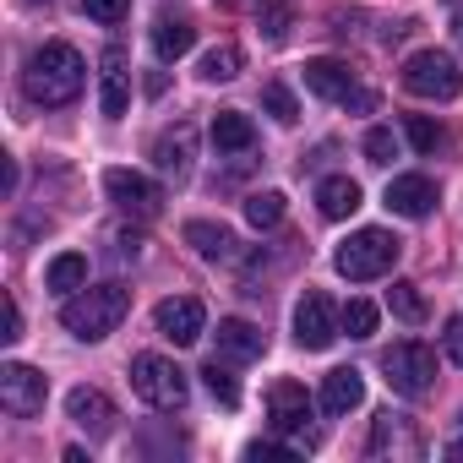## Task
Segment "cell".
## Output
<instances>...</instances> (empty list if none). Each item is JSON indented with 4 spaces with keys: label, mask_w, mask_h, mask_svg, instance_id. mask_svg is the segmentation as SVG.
Wrapping results in <instances>:
<instances>
[{
    "label": "cell",
    "mask_w": 463,
    "mask_h": 463,
    "mask_svg": "<svg viewBox=\"0 0 463 463\" xmlns=\"http://www.w3.org/2000/svg\"><path fill=\"white\" fill-rule=\"evenodd\" d=\"M82 82H88V66H82V55L71 50V44H44V50H33L28 55V71H23V88H28V99L33 104H44V109H61V104H71L77 93H82Z\"/></svg>",
    "instance_id": "cell-1"
},
{
    "label": "cell",
    "mask_w": 463,
    "mask_h": 463,
    "mask_svg": "<svg viewBox=\"0 0 463 463\" xmlns=\"http://www.w3.org/2000/svg\"><path fill=\"white\" fill-rule=\"evenodd\" d=\"M126 311H131V289L126 284H82L66 306H61V327L71 333V338H82V344H99V338H109L120 322H126Z\"/></svg>",
    "instance_id": "cell-2"
},
{
    "label": "cell",
    "mask_w": 463,
    "mask_h": 463,
    "mask_svg": "<svg viewBox=\"0 0 463 463\" xmlns=\"http://www.w3.org/2000/svg\"><path fill=\"white\" fill-rule=\"evenodd\" d=\"M398 257H403V241L392 229H354V235L333 251V268L349 284H371V279H387L398 268Z\"/></svg>",
    "instance_id": "cell-3"
},
{
    "label": "cell",
    "mask_w": 463,
    "mask_h": 463,
    "mask_svg": "<svg viewBox=\"0 0 463 463\" xmlns=\"http://www.w3.org/2000/svg\"><path fill=\"white\" fill-rule=\"evenodd\" d=\"M403 88L414 93V99H458L463 93V66L447 55V50H414L409 61H403Z\"/></svg>",
    "instance_id": "cell-4"
},
{
    "label": "cell",
    "mask_w": 463,
    "mask_h": 463,
    "mask_svg": "<svg viewBox=\"0 0 463 463\" xmlns=\"http://www.w3.org/2000/svg\"><path fill=\"white\" fill-rule=\"evenodd\" d=\"M131 392L147 403V409H185V371L164 354H137L131 360Z\"/></svg>",
    "instance_id": "cell-5"
},
{
    "label": "cell",
    "mask_w": 463,
    "mask_h": 463,
    "mask_svg": "<svg viewBox=\"0 0 463 463\" xmlns=\"http://www.w3.org/2000/svg\"><path fill=\"white\" fill-rule=\"evenodd\" d=\"M382 371H387V387L403 398H425L436 387V354H430V344H414V338L392 344L382 354Z\"/></svg>",
    "instance_id": "cell-6"
},
{
    "label": "cell",
    "mask_w": 463,
    "mask_h": 463,
    "mask_svg": "<svg viewBox=\"0 0 463 463\" xmlns=\"http://www.w3.org/2000/svg\"><path fill=\"white\" fill-rule=\"evenodd\" d=\"M44 398H50V376L12 360V365H0V409L28 420V414H44Z\"/></svg>",
    "instance_id": "cell-7"
},
{
    "label": "cell",
    "mask_w": 463,
    "mask_h": 463,
    "mask_svg": "<svg viewBox=\"0 0 463 463\" xmlns=\"http://www.w3.org/2000/svg\"><path fill=\"white\" fill-rule=\"evenodd\" d=\"M153 327H158V338H169L175 349H191V344L202 338V327H207V311H202L196 295H169V300L153 311Z\"/></svg>",
    "instance_id": "cell-8"
},
{
    "label": "cell",
    "mask_w": 463,
    "mask_h": 463,
    "mask_svg": "<svg viewBox=\"0 0 463 463\" xmlns=\"http://www.w3.org/2000/svg\"><path fill=\"white\" fill-rule=\"evenodd\" d=\"M104 191H109V202L120 207V213H137V218H153L158 207H164V191L147 180V175H137V169H104Z\"/></svg>",
    "instance_id": "cell-9"
},
{
    "label": "cell",
    "mask_w": 463,
    "mask_h": 463,
    "mask_svg": "<svg viewBox=\"0 0 463 463\" xmlns=\"http://www.w3.org/2000/svg\"><path fill=\"white\" fill-rule=\"evenodd\" d=\"M338 333H344V322H338L333 300H327L322 289H311V295L295 306V338H300V349H333Z\"/></svg>",
    "instance_id": "cell-10"
},
{
    "label": "cell",
    "mask_w": 463,
    "mask_h": 463,
    "mask_svg": "<svg viewBox=\"0 0 463 463\" xmlns=\"http://www.w3.org/2000/svg\"><path fill=\"white\" fill-rule=\"evenodd\" d=\"M153 164H158V175H169L175 185L191 180V164H196V126H191V120H175L169 131H158Z\"/></svg>",
    "instance_id": "cell-11"
},
{
    "label": "cell",
    "mask_w": 463,
    "mask_h": 463,
    "mask_svg": "<svg viewBox=\"0 0 463 463\" xmlns=\"http://www.w3.org/2000/svg\"><path fill=\"white\" fill-rule=\"evenodd\" d=\"M66 414H71V425L88 430L93 441L115 430V403H109L99 387H71V392H66Z\"/></svg>",
    "instance_id": "cell-12"
},
{
    "label": "cell",
    "mask_w": 463,
    "mask_h": 463,
    "mask_svg": "<svg viewBox=\"0 0 463 463\" xmlns=\"http://www.w3.org/2000/svg\"><path fill=\"white\" fill-rule=\"evenodd\" d=\"M387 452H403V458H420V436L403 414L382 409L376 425H371V441H365V458H387Z\"/></svg>",
    "instance_id": "cell-13"
},
{
    "label": "cell",
    "mask_w": 463,
    "mask_h": 463,
    "mask_svg": "<svg viewBox=\"0 0 463 463\" xmlns=\"http://www.w3.org/2000/svg\"><path fill=\"white\" fill-rule=\"evenodd\" d=\"M387 207H392L398 218H430V207H436V180H430V175H398V180L387 185Z\"/></svg>",
    "instance_id": "cell-14"
},
{
    "label": "cell",
    "mask_w": 463,
    "mask_h": 463,
    "mask_svg": "<svg viewBox=\"0 0 463 463\" xmlns=\"http://www.w3.org/2000/svg\"><path fill=\"white\" fill-rule=\"evenodd\" d=\"M268 414H273V430H306V420H311V392L300 387V382H273V392H268Z\"/></svg>",
    "instance_id": "cell-15"
},
{
    "label": "cell",
    "mask_w": 463,
    "mask_h": 463,
    "mask_svg": "<svg viewBox=\"0 0 463 463\" xmlns=\"http://www.w3.org/2000/svg\"><path fill=\"white\" fill-rule=\"evenodd\" d=\"M185 246H191L202 262H235V257H241V241L229 235L223 223H207V218H191V223H185Z\"/></svg>",
    "instance_id": "cell-16"
},
{
    "label": "cell",
    "mask_w": 463,
    "mask_h": 463,
    "mask_svg": "<svg viewBox=\"0 0 463 463\" xmlns=\"http://www.w3.org/2000/svg\"><path fill=\"white\" fill-rule=\"evenodd\" d=\"M306 88H311L317 99H333V104H344V99L354 93V71H349V61L317 55V61H306Z\"/></svg>",
    "instance_id": "cell-17"
},
{
    "label": "cell",
    "mask_w": 463,
    "mask_h": 463,
    "mask_svg": "<svg viewBox=\"0 0 463 463\" xmlns=\"http://www.w3.org/2000/svg\"><path fill=\"white\" fill-rule=\"evenodd\" d=\"M218 349L229 360H262L268 354V333L257 322H246V317H223L218 322Z\"/></svg>",
    "instance_id": "cell-18"
},
{
    "label": "cell",
    "mask_w": 463,
    "mask_h": 463,
    "mask_svg": "<svg viewBox=\"0 0 463 463\" xmlns=\"http://www.w3.org/2000/svg\"><path fill=\"white\" fill-rule=\"evenodd\" d=\"M365 403V376L354 371V365H338V371H327L322 376V409L338 420V414H349V409H360Z\"/></svg>",
    "instance_id": "cell-19"
},
{
    "label": "cell",
    "mask_w": 463,
    "mask_h": 463,
    "mask_svg": "<svg viewBox=\"0 0 463 463\" xmlns=\"http://www.w3.org/2000/svg\"><path fill=\"white\" fill-rule=\"evenodd\" d=\"M99 109H104V120H120V115L131 109V71H126L120 50H109V55H104V88H99Z\"/></svg>",
    "instance_id": "cell-20"
},
{
    "label": "cell",
    "mask_w": 463,
    "mask_h": 463,
    "mask_svg": "<svg viewBox=\"0 0 463 463\" xmlns=\"http://www.w3.org/2000/svg\"><path fill=\"white\" fill-rule=\"evenodd\" d=\"M360 202H365V191H360V180H349V175H327L322 185H317V207H322V218H349V213H360Z\"/></svg>",
    "instance_id": "cell-21"
},
{
    "label": "cell",
    "mask_w": 463,
    "mask_h": 463,
    "mask_svg": "<svg viewBox=\"0 0 463 463\" xmlns=\"http://www.w3.org/2000/svg\"><path fill=\"white\" fill-rule=\"evenodd\" d=\"M213 147L218 153H251L257 147V126L241 109H218L213 115Z\"/></svg>",
    "instance_id": "cell-22"
},
{
    "label": "cell",
    "mask_w": 463,
    "mask_h": 463,
    "mask_svg": "<svg viewBox=\"0 0 463 463\" xmlns=\"http://www.w3.org/2000/svg\"><path fill=\"white\" fill-rule=\"evenodd\" d=\"M82 284H88V257H77V251H61L44 268V289H55V295H77Z\"/></svg>",
    "instance_id": "cell-23"
},
{
    "label": "cell",
    "mask_w": 463,
    "mask_h": 463,
    "mask_svg": "<svg viewBox=\"0 0 463 463\" xmlns=\"http://www.w3.org/2000/svg\"><path fill=\"white\" fill-rule=\"evenodd\" d=\"M191 44H196V28L180 23V17H164V23L153 28V50H158V61H180V55H191Z\"/></svg>",
    "instance_id": "cell-24"
},
{
    "label": "cell",
    "mask_w": 463,
    "mask_h": 463,
    "mask_svg": "<svg viewBox=\"0 0 463 463\" xmlns=\"http://www.w3.org/2000/svg\"><path fill=\"white\" fill-rule=\"evenodd\" d=\"M241 66H246V55H241L235 44H218V50H207V55H202V66H196V71H202V82H235V77H241Z\"/></svg>",
    "instance_id": "cell-25"
},
{
    "label": "cell",
    "mask_w": 463,
    "mask_h": 463,
    "mask_svg": "<svg viewBox=\"0 0 463 463\" xmlns=\"http://www.w3.org/2000/svg\"><path fill=\"white\" fill-rule=\"evenodd\" d=\"M284 218V191H251L246 196V223L251 229H273Z\"/></svg>",
    "instance_id": "cell-26"
},
{
    "label": "cell",
    "mask_w": 463,
    "mask_h": 463,
    "mask_svg": "<svg viewBox=\"0 0 463 463\" xmlns=\"http://www.w3.org/2000/svg\"><path fill=\"white\" fill-rule=\"evenodd\" d=\"M202 382H207V392H213L223 409H235V403H241V382H235V371H229V365H218V360H213V365L202 371Z\"/></svg>",
    "instance_id": "cell-27"
},
{
    "label": "cell",
    "mask_w": 463,
    "mask_h": 463,
    "mask_svg": "<svg viewBox=\"0 0 463 463\" xmlns=\"http://www.w3.org/2000/svg\"><path fill=\"white\" fill-rule=\"evenodd\" d=\"M262 109H268L279 126H295V120H300V104H295V93H289L284 82H268V88H262Z\"/></svg>",
    "instance_id": "cell-28"
},
{
    "label": "cell",
    "mask_w": 463,
    "mask_h": 463,
    "mask_svg": "<svg viewBox=\"0 0 463 463\" xmlns=\"http://www.w3.org/2000/svg\"><path fill=\"white\" fill-rule=\"evenodd\" d=\"M387 306H392V317H398V322H409V327H414V322H425V300H420V289H414V284H392V289H387Z\"/></svg>",
    "instance_id": "cell-29"
},
{
    "label": "cell",
    "mask_w": 463,
    "mask_h": 463,
    "mask_svg": "<svg viewBox=\"0 0 463 463\" xmlns=\"http://www.w3.org/2000/svg\"><path fill=\"white\" fill-rule=\"evenodd\" d=\"M403 137H409L414 153H436V147H441V126H436L430 115H409V120H403Z\"/></svg>",
    "instance_id": "cell-30"
},
{
    "label": "cell",
    "mask_w": 463,
    "mask_h": 463,
    "mask_svg": "<svg viewBox=\"0 0 463 463\" xmlns=\"http://www.w3.org/2000/svg\"><path fill=\"white\" fill-rule=\"evenodd\" d=\"M338 322H344L349 338H371V333H376V306H371V300H349V306L338 311Z\"/></svg>",
    "instance_id": "cell-31"
},
{
    "label": "cell",
    "mask_w": 463,
    "mask_h": 463,
    "mask_svg": "<svg viewBox=\"0 0 463 463\" xmlns=\"http://www.w3.org/2000/svg\"><path fill=\"white\" fill-rule=\"evenodd\" d=\"M365 158H371V164H392V158H398V137H392L387 126H371V131H365Z\"/></svg>",
    "instance_id": "cell-32"
},
{
    "label": "cell",
    "mask_w": 463,
    "mask_h": 463,
    "mask_svg": "<svg viewBox=\"0 0 463 463\" xmlns=\"http://www.w3.org/2000/svg\"><path fill=\"white\" fill-rule=\"evenodd\" d=\"M82 12H88L93 23L115 28V23H126V17H131V0H82Z\"/></svg>",
    "instance_id": "cell-33"
},
{
    "label": "cell",
    "mask_w": 463,
    "mask_h": 463,
    "mask_svg": "<svg viewBox=\"0 0 463 463\" xmlns=\"http://www.w3.org/2000/svg\"><path fill=\"white\" fill-rule=\"evenodd\" d=\"M257 23H262V33H268L273 44H284V39H289V6H262V17H257Z\"/></svg>",
    "instance_id": "cell-34"
},
{
    "label": "cell",
    "mask_w": 463,
    "mask_h": 463,
    "mask_svg": "<svg viewBox=\"0 0 463 463\" xmlns=\"http://www.w3.org/2000/svg\"><path fill=\"white\" fill-rule=\"evenodd\" d=\"M441 349H447L452 365H463V317H447V327H441Z\"/></svg>",
    "instance_id": "cell-35"
},
{
    "label": "cell",
    "mask_w": 463,
    "mask_h": 463,
    "mask_svg": "<svg viewBox=\"0 0 463 463\" xmlns=\"http://www.w3.org/2000/svg\"><path fill=\"white\" fill-rule=\"evenodd\" d=\"M246 458H251V463H262V458H300V447H284V441H251Z\"/></svg>",
    "instance_id": "cell-36"
},
{
    "label": "cell",
    "mask_w": 463,
    "mask_h": 463,
    "mask_svg": "<svg viewBox=\"0 0 463 463\" xmlns=\"http://www.w3.org/2000/svg\"><path fill=\"white\" fill-rule=\"evenodd\" d=\"M0 338H6V344H17L23 338V311H17V300L6 295V333H0Z\"/></svg>",
    "instance_id": "cell-37"
},
{
    "label": "cell",
    "mask_w": 463,
    "mask_h": 463,
    "mask_svg": "<svg viewBox=\"0 0 463 463\" xmlns=\"http://www.w3.org/2000/svg\"><path fill=\"white\" fill-rule=\"evenodd\" d=\"M344 104H349V109H360V115H365V109H376V93H365V88H354V93H349V99H344Z\"/></svg>",
    "instance_id": "cell-38"
},
{
    "label": "cell",
    "mask_w": 463,
    "mask_h": 463,
    "mask_svg": "<svg viewBox=\"0 0 463 463\" xmlns=\"http://www.w3.org/2000/svg\"><path fill=\"white\" fill-rule=\"evenodd\" d=\"M447 458H463V441H447Z\"/></svg>",
    "instance_id": "cell-39"
}]
</instances>
